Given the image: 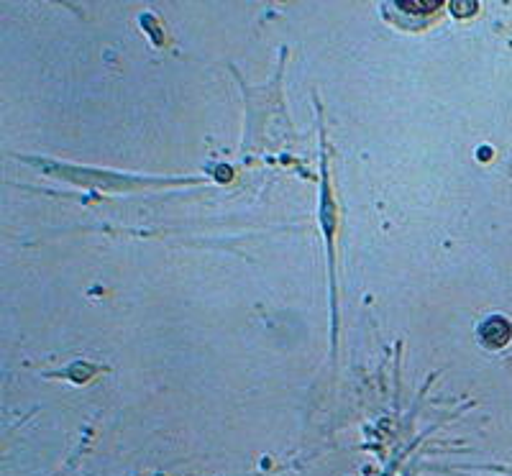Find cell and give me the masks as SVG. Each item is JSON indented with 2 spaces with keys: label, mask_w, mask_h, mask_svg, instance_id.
<instances>
[{
  "label": "cell",
  "mask_w": 512,
  "mask_h": 476,
  "mask_svg": "<svg viewBox=\"0 0 512 476\" xmlns=\"http://www.w3.org/2000/svg\"><path fill=\"white\" fill-rule=\"evenodd\" d=\"M18 159L49 180L88 192H100V195H128V192L169 190V187H190L208 182V177L200 175H136V172H118V169L82 167V164L64 162V159L39 157V154H18Z\"/></svg>",
  "instance_id": "cell-1"
},
{
  "label": "cell",
  "mask_w": 512,
  "mask_h": 476,
  "mask_svg": "<svg viewBox=\"0 0 512 476\" xmlns=\"http://www.w3.org/2000/svg\"><path fill=\"white\" fill-rule=\"evenodd\" d=\"M341 210L336 203V192L331 182V162L326 149V128L320 123V203H318V226L323 233L328 251V282H331V361L336 364L338 351V231H341Z\"/></svg>",
  "instance_id": "cell-2"
},
{
  "label": "cell",
  "mask_w": 512,
  "mask_h": 476,
  "mask_svg": "<svg viewBox=\"0 0 512 476\" xmlns=\"http://www.w3.org/2000/svg\"><path fill=\"white\" fill-rule=\"evenodd\" d=\"M477 341L487 351H502L512 341V320L505 315H487L477 326Z\"/></svg>",
  "instance_id": "cell-3"
},
{
  "label": "cell",
  "mask_w": 512,
  "mask_h": 476,
  "mask_svg": "<svg viewBox=\"0 0 512 476\" xmlns=\"http://www.w3.org/2000/svg\"><path fill=\"white\" fill-rule=\"evenodd\" d=\"M443 3L438 0H410V3H395V8L405 13H436Z\"/></svg>",
  "instance_id": "cell-4"
},
{
  "label": "cell",
  "mask_w": 512,
  "mask_h": 476,
  "mask_svg": "<svg viewBox=\"0 0 512 476\" xmlns=\"http://www.w3.org/2000/svg\"><path fill=\"white\" fill-rule=\"evenodd\" d=\"M477 8V3H451V13H456L459 18H464V13H474Z\"/></svg>",
  "instance_id": "cell-5"
}]
</instances>
